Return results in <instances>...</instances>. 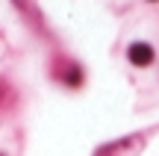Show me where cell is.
<instances>
[{
    "label": "cell",
    "mask_w": 159,
    "mask_h": 156,
    "mask_svg": "<svg viewBox=\"0 0 159 156\" xmlns=\"http://www.w3.org/2000/svg\"><path fill=\"white\" fill-rule=\"evenodd\" d=\"M130 62L133 65H142V68L150 65V62H153V47L144 44V41H136V44L130 47Z\"/></svg>",
    "instance_id": "cell-1"
}]
</instances>
